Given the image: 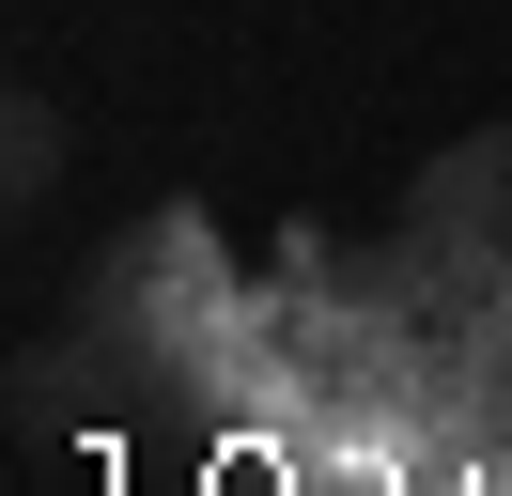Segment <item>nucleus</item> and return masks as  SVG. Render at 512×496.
Listing matches in <instances>:
<instances>
[{
  "instance_id": "f257e3e1",
  "label": "nucleus",
  "mask_w": 512,
  "mask_h": 496,
  "mask_svg": "<svg viewBox=\"0 0 512 496\" xmlns=\"http://www.w3.org/2000/svg\"><path fill=\"white\" fill-rule=\"evenodd\" d=\"M0 186H16V202H47V186H63V109H47V93H16V109H0Z\"/></svg>"
}]
</instances>
